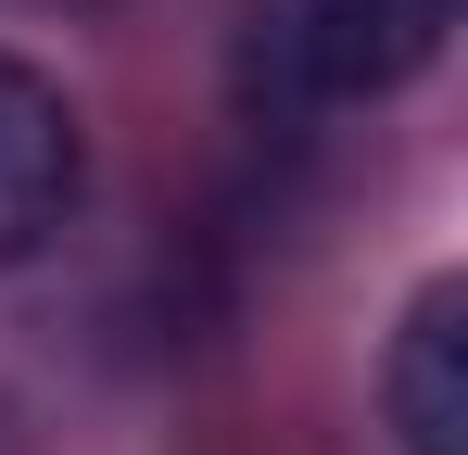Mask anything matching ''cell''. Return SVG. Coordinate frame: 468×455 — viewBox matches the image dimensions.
Returning a JSON list of instances; mask_svg holds the SVG:
<instances>
[{"label":"cell","instance_id":"6da1fadb","mask_svg":"<svg viewBox=\"0 0 468 455\" xmlns=\"http://www.w3.org/2000/svg\"><path fill=\"white\" fill-rule=\"evenodd\" d=\"M456 13L468 0H253L240 13V101L279 127L367 114L456 51Z\"/></svg>","mask_w":468,"mask_h":455},{"label":"cell","instance_id":"7a4b0ae2","mask_svg":"<svg viewBox=\"0 0 468 455\" xmlns=\"http://www.w3.org/2000/svg\"><path fill=\"white\" fill-rule=\"evenodd\" d=\"M89 190V140H77V101L26 51H0V266H26L51 228L77 216Z\"/></svg>","mask_w":468,"mask_h":455},{"label":"cell","instance_id":"3957f363","mask_svg":"<svg viewBox=\"0 0 468 455\" xmlns=\"http://www.w3.org/2000/svg\"><path fill=\"white\" fill-rule=\"evenodd\" d=\"M380 418L405 455H468V279H431L380 354Z\"/></svg>","mask_w":468,"mask_h":455}]
</instances>
